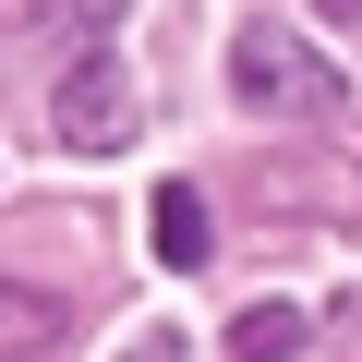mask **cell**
<instances>
[{
	"instance_id": "1",
	"label": "cell",
	"mask_w": 362,
	"mask_h": 362,
	"mask_svg": "<svg viewBox=\"0 0 362 362\" xmlns=\"http://www.w3.org/2000/svg\"><path fill=\"white\" fill-rule=\"evenodd\" d=\"M230 97L266 109V121H338V109H350V73L314 61L290 25H242V37H230Z\"/></svg>"
},
{
	"instance_id": "2",
	"label": "cell",
	"mask_w": 362,
	"mask_h": 362,
	"mask_svg": "<svg viewBox=\"0 0 362 362\" xmlns=\"http://www.w3.org/2000/svg\"><path fill=\"white\" fill-rule=\"evenodd\" d=\"M49 133H61L73 157H121V145H133V73H121L109 49H85V61L49 85Z\"/></svg>"
},
{
	"instance_id": "3",
	"label": "cell",
	"mask_w": 362,
	"mask_h": 362,
	"mask_svg": "<svg viewBox=\"0 0 362 362\" xmlns=\"http://www.w3.org/2000/svg\"><path fill=\"white\" fill-rule=\"evenodd\" d=\"M145 230H157V266L169 278H194L218 242H206V194H194V181H157V194H145Z\"/></svg>"
},
{
	"instance_id": "4",
	"label": "cell",
	"mask_w": 362,
	"mask_h": 362,
	"mask_svg": "<svg viewBox=\"0 0 362 362\" xmlns=\"http://www.w3.org/2000/svg\"><path fill=\"white\" fill-rule=\"evenodd\" d=\"M0 350H13V362L61 350V302H49V290H13V278H0Z\"/></svg>"
},
{
	"instance_id": "5",
	"label": "cell",
	"mask_w": 362,
	"mask_h": 362,
	"mask_svg": "<svg viewBox=\"0 0 362 362\" xmlns=\"http://www.w3.org/2000/svg\"><path fill=\"white\" fill-rule=\"evenodd\" d=\"M230 350H242V362H290V350H302V302H242Z\"/></svg>"
},
{
	"instance_id": "6",
	"label": "cell",
	"mask_w": 362,
	"mask_h": 362,
	"mask_svg": "<svg viewBox=\"0 0 362 362\" xmlns=\"http://www.w3.org/2000/svg\"><path fill=\"white\" fill-rule=\"evenodd\" d=\"M109 13H121V0H37V25H49V37H85V49L109 37Z\"/></svg>"
},
{
	"instance_id": "7",
	"label": "cell",
	"mask_w": 362,
	"mask_h": 362,
	"mask_svg": "<svg viewBox=\"0 0 362 362\" xmlns=\"http://www.w3.org/2000/svg\"><path fill=\"white\" fill-rule=\"evenodd\" d=\"M121 362H181V338H157V326H145V338H133Z\"/></svg>"
},
{
	"instance_id": "8",
	"label": "cell",
	"mask_w": 362,
	"mask_h": 362,
	"mask_svg": "<svg viewBox=\"0 0 362 362\" xmlns=\"http://www.w3.org/2000/svg\"><path fill=\"white\" fill-rule=\"evenodd\" d=\"M314 13H326V25H362V0H314Z\"/></svg>"
}]
</instances>
